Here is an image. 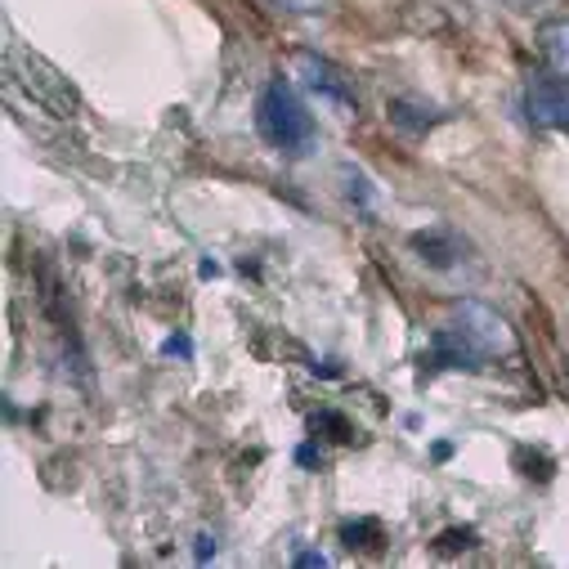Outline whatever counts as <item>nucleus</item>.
<instances>
[{
  "mask_svg": "<svg viewBox=\"0 0 569 569\" xmlns=\"http://www.w3.org/2000/svg\"><path fill=\"white\" fill-rule=\"evenodd\" d=\"M273 6L288 14H323V10H332V0H273Z\"/></svg>",
  "mask_w": 569,
  "mask_h": 569,
  "instance_id": "nucleus-9",
  "label": "nucleus"
},
{
  "mask_svg": "<svg viewBox=\"0 0 569 569\" xmlns=\"http://www.w3.org/2000/svg\"><path fill=\"white\" fill-rule=\"evenodd\" d=\"M467 547H476V533L471 529H449L440 538V551H467Z\"/></svg>",
  "mask_w": 569,
  "mask_h": 569,
  "instance_id": "nucleus-11",
  "label": "nucleus"
},
{
  "mask_svg": "<svg viewBox=\"0 0 569 569\" xmlns=\"http://www.w3.org/2000/svg\"><path fill=\"white\" fill-rule=\"evenodd\" d=\"M256 126H260V139L269 149H278L282 158H306L319 139V126H315V112L306 108V99L297 94L292 81L273 77L260 99H256Z\"/></svg>",
  "mask_w": 569,
  "mask_h": 569,
  "instance_id": "nucleus-2",
  "label": "nucleus"
},
{
  "mask_svg": "<svg viewBox=\"0 0 569 569\" xmlns=\"http://www.w3.org/2000/svg\"><path fill=\"white\" fill-rule=\"evenodd\" d=\"M542 59L556 77H569V19L542 28Z\"/></svg>",
  "mask_w": 569,
  "mask_h": 569,
  "instance_id": "nucleus-6",
  "label": "nucleus"
},
{
  "mask_svg": "<svg viewBox=\"0 0 569 569\" xmlns=\"http://www.w3.org/2000/svg\"><path fill=\"white\" fill-rule=\"evenodd\" d=\"M6 72H10V81L37 103V108H46L50 117H77L81 112V94H77V86H72V77L63 72V68H54L46 54H37V50H28L23 41H10L6 46Z\"/></svg>",
  "mask_w": 569,
  "mask_h": 569,
  "instance_id": "nucleus-3",
  "label": "nucleus"
},
{
  "mask_svg": "<svg viewBox=\"0 0 569 569\" xmlns=\"http://www.w3.org/2000/svg\"><path fill=\"white\" fill-rule=\"evenodd\" d=\"M341 538H346V547L377 551V547H381V525H377V520H355V525L341 529Z\"/></svg>",
  "mask_w": 569,
  "mask_h": 569,
  "instance_id": "nucleus-8",
  "label": "nucleus"
},
{
  "mask_svg": "<svg viewBox=\"0 0 569 569\" xmlns=\"http://www.w3.org/2000/svg\"><path fill=\"white\" fill-rule=\"evenodd\" d=\"M297 565H319V569H323V565H328V560H323V556H319V551H301V556H297Z\"/></svg>",
  "mask_w": 569,
  "mask_h": 569,
  "instance_id": "nucleus-14",
  "label": "nucleus"
},
{
  "mask_svg": "<svg viewBox=\"0 0 569 569\" xmlns=\"http://www.w3.org/2000/svg\"><path fill=\"white\" fill-rule=\"evenodd\" d=\"M507 10H538V6H547V0H502Z\"/></svg>",
  "mask_w": 569,
  "mask_h": 569,
  "instance_id": "nucleus-13",
  "label": "nucleus"
},
{
  "mask_svg": "<svg viewBox=\"0 0 569 569\" xmlns=\"http://www.w3.org/2000/svg\"><path fill=\"white\" fill-rule=\"evenodd\" d=\"M162 350H167V355H180V359H189V355H193V346H189V337H171V341H167Z\"/></svg>",
  "mask_w": 569,
  "mask_h": 569,
  "instance_id": "nucleus-12",
  "label": "nucleus"
},
{
  "mask_svg": "<svg viewBox=\"0 0 569 569\" xmlns=\"http://www.w3.org/2000/svg\"><path fill=\"white\" fill-rule=\"evenodd\" d=\"M412 247L421 251V260H431L436 269H449V264H453V256H458V247H453L449 238H440V233H431V238L421 233V238H412Z\"/></svg>",
  "mask_w": 569,
  "mask_h": 569,
  "instance_id": "nucleus-7",
  "label": "nucleus"
},
{
  "mask_svg": "<svg viewBox=\"0 0 569 569\" xmlns=\"http://www.w3.org/2000/svg\"><path fill=\"white\" fill-rule=\"evenodd\" d=\"M198 542H202V547H198V560H207V556H216V542H211V538H198Z\"/></svg>",
  "mask_w": 569,
  "mask_h": 569,
  "instance_id": "nucleus-15",
  "label": "nucleus"
},
{
  "mask_svg": "<svg viewBox=\"0 0 569 569\" xmlns=\"http://www.w3.org/2000/svg\"><path fill=\"white\" fill-rule=\"evenodd\" d=\"M529 117L538 126H551L560 134H569V86L560 77H538L529 81Z\"/></svg>",
  "mask_w": 569,
  "mask_h": 569,
  "instance_id": "nucleus-5",
  "label": "nucleus"
},
{
  "mask_svg": "<svg viewBox=\"0 0 569 569\" xmlns=\"http://www.w3.org/2000/svg\"><path fill=\"white\" fill-rule=\"evenodd\" d=\"M315 431H337L332 440H355V431H350V426H346L337 412H323V417H315Z\"/></svg>",
  "mask_w": 569,
  "mask_h": 569,
  "instance_id": "nucleus-10",
  "label": "nucleus"
},
{
  "mask_svg": "<svg viewBox=\"0 0 569 569\" xmlns=\"http://www.w3.org/2000/svg\"><path fill=\"white\" fill-rule=\"evenodd\" d=\"M516 332L476 301H462L445 328H436L431 346H426L421 363L431 372H480L498 359H516Z\"/></svg>",
  "mask_w": 569,
  "mask_h": 569,
  "instance_id": "nucleus-1",
  "label": "nucleus"
},
{
  "mask_svg": "<svg viewBox=\"0 0 569 569\" xmlns=\"http://www.w3.org/2000/svg\"><path fill=\"white\" fill-rule=\"evenodd\" d=\"M297 72H301V81H306L323 103L341 108L346 117H350V112H359L355 86H350V77H346L337 63H328V59H319V54H297Z\"/></svg>",
  "mask_w": 569,
  "mask_h": 569,
  "instance_id": "nucleus-4",
  "label": "nucleus"
}]
</instances>
